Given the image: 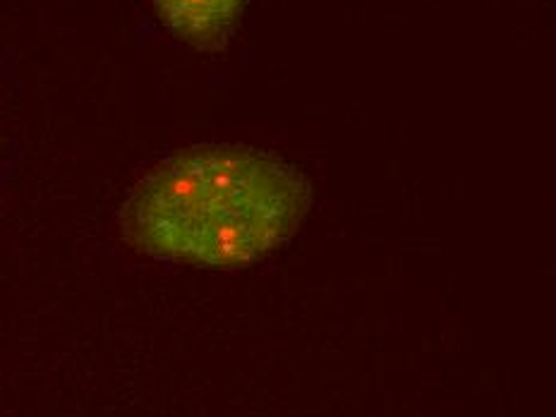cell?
I'll return each instance as SVG.
<instances>
[{
  "mask_svg": "<svg viewBox=\"0 0 556 417\" xmlns=\"http://www.w3.org/2000/svg\"><path fill=\"white\" fill-rule=\"evenodd\" d=\"M161 22L194 49H222L248 0H152Z\"/></svg>",
  "mask_w": 556,
  "mask_h": 417,
  "instance_id": "obj_2",
  "label": "cell"
},
{
  "mask_svg": "<svg viewBox=\"0 0 556 417\" xmlns=\"http://www.w3.org/2000/svg\"><path fill=\"white\" fill-rule=\"evenodd\" d=\"M312 204L303 173L248 147H194L130 190L123 236L156 260L238 269L295 236Z\"/></svg>",
  "mask_w": 556,
  "mask_h": 417,
  "instance_id": "obj_1",
  "label": "cell"
}]
</instances>
